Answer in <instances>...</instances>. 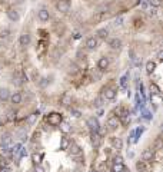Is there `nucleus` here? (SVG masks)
<instances>
[{
  "label": "nucleus",
  "instance_id": "5",
  "mask_svg": "<svg viewBox=\"0 0 163 172\" xmlns=\"http://www.w3.org/2000/svg\"><path fill=\"white\" fill-rule=\"evenodd\" d=\"M10 145H11V136L10 133H4L1 136V148L4 150H9L10 149Z\"/></svg>",
  "mask_w": 163,
  "mask_h": 172
},
{
  "label": "nucleus",
  "instance_id": "2",
  "mask_svg": "<svg viewBox=\"0 0 163 172\" xmlns=\"http://www.w3.org/2000/svg\"><path fill=\"white\" fill-rule=\"evenodd\" d=\"M56 7H57V10L62 11V13H67V11L70 10V1L69 0H59L56 3Z\"/></svg>",
  "mask_w": 163,
  "mask_h": 172
},
{
  "label": "nucleus",
  "instance_id": "36",
  "mask_svg": "<svg viewBox=\"0 0 163 172\" xmlns=\"http://www.w3.org/2000/svg\"><path fill=\"white\" fill-rule=\"evenodd\" d=\"M133 64H135L136 67H140V64H142L140 57H135V59H133Z\"/></svg>",
  "mask_w": 163,
  "mask_h": 172
},
{
  "label": "nucleus",
  "instance_id": "19",
  "mask_svg": "<svg viewBox=\"0 0 163 172\" xmlns=\"http://www.w3.org/2000/svg\"><path fill=\"white\" fill-rule=\"evenodd\" d=\"M7 17H9L11 22H17L19 19H20L17 10H14V9H9V10H7Z\"/></svg>",
  "mask_w": 163,
  "mask_h": 172
},
{
  "label": "nucleus",
  "instance_id": "32",
  "mask_svg": "<svg viewBox=\"0 0 163 172\" xmlns=\"http://www.w3.org/2000/svg\"><path fill=\"white\" fill-rule=\"evenodd\" d=\"M125 168L123 163H113V168H112V172H120Z\"/></svg>",
  "mask_w": 163,
  "mask_h": 172
},
{
  "label": "nucleus",
  "instance_id": "45",
  "mask_svg": "<svg viewBox=\"0 0 163 172\" xmlns=\"http://www.w3.org/2000/svg\"><path fill=\"white\" fill-rule=\"evenodd\" d=\"M80 36H82V34H80V33H79V32H76V33H75V36H73V37H75V39H80Z\"/></svg>",
  "mask_w": 163,
  "mask_h": 172
},
{
  "label": "nucleus",
  "instance_id": "9",
  "mask_svg": "<svg viewBox=\"0 0 163 172\" xmlns=\"http://www.w3.org/2000/svg\"><path fill=\"white\" fill-rule=\"evenodd\" d=\"M154 159V150L153 149H146L143 150V153H142V161L144 162H150Z\"/></svg>",
  "mask_w": 163,
  "mask_h": 172
},
{
  "label": "nucleus",
  "instance_id": "12",
  "mask_svg": "<svg viewBox=\"0 0 163 172\" xmlns=\"http://www.w3.org/2000/svg\"><path fill=\"white\" fill-rule=\"evenodd\" d=\"M109 57H106V56H102L100 59H99V62H98V67L100 69V70H106L109 67Z\"/></svg>",
  "mask_w": 163,
  "mask_h": 172
},
{
  "label": "nucleus",
  "instance_id": "44",
  "mask_svg": "<svg viewBox=\"0 0 163 172\" xmlns=\"http://www.w3.org/2000/svg\"><path fill=\"white\" fill-rule=\"evenodd\" d=\"M16 118V113H13V112H9V119H13Z\"/></svg>",
  "mask_w": 163,
  "mask_h": 172
},
{
  "label": "nucleus",
  "instance_id": "50",
  "mask_svg": "<svg viewBox=\"0 0 163 172\" xmlns=\"http://www.w3.org/2000/svg\"><path fill=\"white\" fill-rule=\"evenodd\" d=\"M149 13H150V14H156V9H152V10L149 11Z\"/></svg>",
  "mask_w": 163,
  "mask_h": 172
},
{
  "label": "nucleus",
  "instance_id": "22",
  "mask_svg": "<svg viewBox=\"0 0 163 172\" xmlns=\"http://www.w3.org/2000/svg\"><path fill=\"white\" fill-rule=\"evenodd\" d=\"M154 69H156V62L149 60V62L146 63V72H147L149 75H152L153 72H154Z\"/></svg>",
  "mask_w": 163,
  "mask_h": 172
},
{
  "label": "nucleus",
  "instance_id": "48",
  "mask_svg": "<svg viewBox=\"0 0 163 172\" xmlns=\"http://www.w3.org/2000/svg\"><path fill=\"white\" fill-rule=\"evenodd\" d=\"M142 7H143V9H146V7H147V1H146V0L142 3Z\"/></svg>",
  "mask_w": 163,
  "mask_h": 172
},
{
  "label": "nucleus",
  "instance_id": "15",
  "mask_svg": "<svg viewBox=\"0 0 163 172\" xmlns=\"http://www.w3.org/2000/svg\"><path fill=\"white\" fill-rule=\"evenodd\" d=\"M86 47L89 50H95L96 47H98V39L95 37V36H92V37H89L86 40Z\"/></svg>",
  "mask_w": 163,
  "mask_h": 172
},
{
  "label": "nucleus",
  "instance_id": "3",
  "mask_svg": "<svg viewBox=\"0 0 163 172\" xmlns=\"http://www.w3.org/2000/svg\"><path fill=\"white\" fill-rule=\"evenodd\" d=\"M90 140H92V145H93L95 149H99V148H100V145H102V136L99 135L98 132H92Z\"/></svg>",
  "mask_w": 163,
  "mask_h": 172
},
{
  "label": "nucleus",
  "instance_id": "7",
  "mask_svg": "<svg viewBox=\"0 0 163 172\" xmlns=\"http://www.w3.org/2000/svg\"><path fill=\"white\" fill-rule=\"evenodd\" d=\"M107 126L109 129H112V130H115V129H117L120 126V120L117 116H110L107 119Z\"/></svg>",
  "mask_w": 163,
  "mask_h": 172
},
{
  "label": "nucleus",
  "instance_id": "35",
  "mask_svg": "<svg viewBox=\"0 0 163 172\" xmlns=\"http://www.w3.org/2000/svg\"><path fill=\"white\" fill-rule=\"evenodd\" d=\"M113 162H115V163H123V158H122L120 155H116V156L113 158Z\"/></svg>",
  "mask_w": 163,
  "mask_h": 172
},
{
  "label": "nucleus",
  "instance_id": "39",
  "mask_svg": "<svg viewBox=\"0 0 163 172\" xmlns=\"http://www.w3.org/2000/svg\"><path fill=\"white\" fill-rule=\"evenodd\" d=\"M27 155V150H26V148H20V158H24Z\"/></svg>",
  "mask_w": 163,
  "mask_h": 172
},
{
  "label": "nucleus",
  "instance_id": "31",
  "mask_svg": "<svg viewBox=\"0 0 163 172\" xmlns=\"http://www.w3.org/2000/svg\"><path fill=\"white\" fill-rule=\"evenodd\" d=\"M60 129H62L65 133H69V132H70V125H69L67 122H62V123H60Z\"/></svg>",
  "mask_w": 163,
  "mask_h": 172
},
{
  "label": "nucleus",
  "instance_id": "8",
  "mask_svg": "<svg viewBox=\"0 0 163 172\" xmlns=\"http://www.w3.org/2000/svg\"><path fill=\"white\" fill-rule=\"evenodd\" d=\"M127 116H129V110H127L126 108L120 106L119 109H117V118H119V120L122 119L123 123H126V122H127Z\"/></svg>",
  "mask_w": 163,
  "mask_h": 172
},
{
  "label": "nucleus",
  "instance_id": "28",
  "mask_svg": "<svg viewBox=\"0 0 163 172\" xmlns=\"http://www.w3.org/2000/svg\"><path fill=\"white\" fill-rule=\"evenodd\" d=\"M32 159H33V163H34V165H40V162H42V155H39V153H33Z\"/></svg>",
  "mask_w": 163,
  "mask_h": 172
},
{
  "label": "nucleus",
  "instance_id": "49",
  "mask_svg": "<svg viewBox=\"0 0 163 172\" xmlns=\"http://www.w3.org/2000/svg\"><path fill=\"white\" fill-rule=\"evenodd\" d=\"M120 172H130V171H129V169H127V168L125 166V168H123V169H122V171H120Z\"/></svg>",
  "mask_w": 163,
  "mask_h": 172
},
{
  "label": "nucleus",
  "instance_id": "23",
  "mask_svg": "<svg viewBox=\"0 0 163 172\" xmlns=\"http://www.w3.org/2000/svg\"><path fill=\"white\" fill-rule=\"evenodd\" d=\"M150 92H152V95H156V96H162L160 87L156 85V83H152V85H150Z\"/></svg>",
  "mask_w": 163,
  "mask_h": 172
},
{
  "label": "nucleus",
  "instance_id": "29",
  "mask_svg": "<svg viewBox=\"0 0 163 172\" xmlns=\"http://www.w3.org/2000/svg\"><path fill=\"white\" fill-rule=\"evenodd\" d=\"M142 118L146 119V120H150L153 118L152 112H149V110H146V109H143V112H142Z\"/></svg>",
  "mask_w": 163,
  "mask_h": 172
},
{
  "label": "nucleus",
  "instance_id": "17",
  "mask_svg": "<svg viewBox=\"0 0 163 172\" xmlns=\"http://www.w3.org/2000/svg\"><path fill=\"white\" fill-rule=\"evenodd\" d=\"M10 97V92L6 87H0V102H6Z\"/></svg>",
  "mask_w": 163,
  "mask_h": 172
},
{
  "label": "nucleus",
  "instance_id": "13",
  "mask_svg": "<svg viewBox=\"0 0 163 172\" xmlns=\"http://www.w3.org/2000/svg\"><path fill=\"white\" fill-rule=\"evenodd\" d=\"M30 34L29 33H23V34H20V39H19V43H20V46H23V47H26V46H29L30 44Z\"/></svg>",
  "mask_w": 163,
  "mask_h": 172
},
{
  "label": "nucleus",
  "instance_id": "51",
  "mask_svg": "<svg viewBox=\"0 0 163 172\" xmlns=\"http://www.w3.org/2000/svg\"><path fill=\"white\" fill-rule=\"evenodd\" d=\"M0 69H1V62H0Z\"/></svg>",
  "mask_w": 163,
  "mask_h": 172
},
{
  "label": "nucleus",
  "instance_id": "42",
  "mask_svg": "<svg viewBox=\"0 0 163 172\" xmlns=\"http://www.w3.org/2000/svg\"><path fill=\"white\" fill-rule=\"evenodd\" d=\"M0 36H1V37H7V36H9V32H7V30H4V32H1Z\"/></svg>",
  "mask_w": 163,
  "mask_h": 172
},
{
  "label": "nucleus",
  "instance_id": "30",
  "mask_svg": "<svg viewBox=\"0 0 163 172\" xmlns=\"http://www.w3.org/2000/svg\"><path fill=\"white\" fill-rule=\"evenodd\" d=\"M127 79H129V73H126L125 76L120 77V86H122V87H126V86H127Z\"/></svg>",
  "mask_w": 163,
  "mask_h": 172
},
{
  "label": "nucleus",
  "instance_id": "14",
  "mask_svg": "<svg viewBox=\"0 0 163 172\" xmlns=\"http://www.w3.org/2000/svg\"><path fill=\"white\" fill-rule=\"evenodd\" d=\"M39 115H40V112L37 110V112H33V113H30L29 116H27V119H26V123L27 125H34L36 122H37V119H39Z\"/></svg>",
  "mask_w": 163,
  "mask_h": 172
},
{
  "label": "nucleus",
  "instance_id": "24",
  "mask_svg": "<svg viewBox=\"0 0 163 172\" xmlns=\"http://www.w3.org/2000/svg\"><path fill=\"white\" fill-rule=\"evenodd\" d=\"M143 130H144V128H137L136 130H133V142H137L139 140L140 135L143 133Z\"/></svg>",
  "mask_w": 163,
  "mask_h": 172
},
{
  "label": "nucleus",
  "instance_id": "11",
  "mask_svg": "<svg viewBox=\"0 0 163 172\" xmlns=\"http://www.w3.org/2000/svg\"><path fill=\"white\" fill-rule=\"evenodd\" d=\"M9 99H10V102L13 103V105H19V103H22L23 96H22V93H20V92H13Z\"/></svg>",
  "mask_w": 163,
  "mask_h": 172
},
{
  "label": "nucleus",
  "instance_id": "10",
  "mask_svg": "<svg viewBox=\"0 0 163 172\" xmlns=\"http://www.w3.org/2000/svg\"><path fill=\"white\" fill-rule=\"evenodd\" d=\"M67 149H69V152H70L72 156H80V155H82V148H80L79 145H76V143H70V146H69Z\"/></svg>",
  "mask_w": 163,
  "mask_h": 172
},
{
  "label": "nucleus",
  "instance_id": "26",
  "mask_svg": "<svg viewBox=\"0 0 163 172\" xmlns=\"http://www.w3.org/2000/svg\"><path fill=\"white\" fill-rule=\"evenodd\" d=\"M136 169H137V172H146V162L139 161L136 163Z\"/></svg>",
  "mask_w": 163,
  "mask_h": 172
},
{
  "label": "nucleus",
  "instance_id": "41",
  "mask_svg": "<svg viewBox=\"0 0 163 172\" xmlns=\"http://www.w3.org/2000/svg\"><path fill=\"white\" fill-rule=\"evenodd\" d=\"M46 85H47V79H46V77H43V79H42V82H40V86H43V87H44Z\"/></svg>",
  "mask_w": 163,
  "mask_h": 172
},
{
  "label": "nucleus",
  "instance_id": "40",
  "mask_svg": "<svg viewBox=\"0 0 163 172\" xmlns=\"http://www.w3.org/2000/svg\"><path fill=\"white\" fill-rule=\"evenodd\" d=\"M34 172H44L43 168L40 166V165H36V168H34Z\"/></svg>",
  "mask_w": 163,
  "mask_h": 172
},
{
  "label": "nucleus",
  "instance_id": "33",
  "mask_svg": "<svg viewBox=\"0 0 163 172\" xmlns=\"http://www.w3.org/2000/svg\"><path fill=\"white\" fill-rule=\"evenodd\" d=\"M149 4L153 6V7H159V6L162 4V1H160V0H149Z\"/></svg>",
  "mask_w": 163,
  "mask_h": 172
},
{
  "label": "nucleus",
  "instance_id": "25",
  "mask_svg": "<svg viewBox=\"0 0 163 172\" xmlns=\"http://www.w3.org/2000/svg\"><path fill=\"white\" fill-rule=\"evenodd\" d=\"M112 145H113V148H115V149H122L123 142H122L120 138H115V139H112Z\"/></svg>",
  "mask_w": 163,
  "mask_h": 172
},
{
  "label": "nucleus",
  "instance_id": "27",
  "mask_svg": "<svg viewBox=\"0 0 163 172\" xmlns=\"http://www.w3.org/2000/svg\"><path fill=\"white\" fill-rule=\"evenodd\" d=\"M98 36L100 37V39H106L109 36V30L107 29H99L98 30Z\"/></svg>",
  "mask_w": 163,
  "mask_h": 172
},
{
  "label": "nucleus",
  "instance_id": "21",
  "mask_svg": "<svg viewBox=\"0 0 163 172\" xmlns=\"http://www.w3.org/2000/svg\"><path fill=\"white\" fill-rule=\"evenodd\" d=\"M110 47H112V49H115V50H116V49L119 50L120 47H122V40L117 39V37L112 39V40H110Z\"/></svg>",
  "mask_w": 163,
  "mask_h": 172
},
{
  "label": "nucleus",
  "instance_id": "20",
  "mask_svg": "<svg viewBox=\"0 0 163 172\" xmlns=\"http://www.w3.org/2000/svg\"><path fill=\"white\" fill-rule=\"evenodd\" d=\"M70 143H72V142H70V139H69L67 136H63V138L60 139V149H62V150H67V148L70 146Z\"/></svg>",
  "mask_w": 163,
  "mask_h": 172
},
{
  "label": "nucleus",
  "instance_id": "6",
  "mask_svg": "<svg viewBox=\"0 0 163 172\" xmlns=\"http://www.w3.org/2000/svg\"><path fill=\"white\" fill-rule=\"evenodd\" d=\"M87 126L90 128V130H92V132H98V129L100 128L98 118L92 116V118H89V119H87Z\"/></svg>",
  "mask_w": 163,
  "mask_h": 172
},
{
  "label": "nucleus",
  "instance_id": "16",
  "mask_svg": "<svg viewBox=\"0 0 163 172\" xmlns=\"http://www.w3.org/2000/svg\"><path fill=\"white\" fill-rule=\"evenodd\" d=\"M37 17H39L40 22H47L50 19V13H49V10H46V9H42V10L37 11Z\"/></svg>",
  "mask_w": 163,
  "mask_h": 172
},
{
  "label": "nucleus",
  "instance_id": "37",
  "mask_svg": "<svg viewBox=\"0 0 163 172\" xmlns=\"http://www.w3.org/2000/svg\"><path fill=\"white\" fill-rule=\"evenodd\" d=\"M72 115L75 116V118H80V110H77V109H72Z\"/></svg>",
  "mask_w": 163,
  "mask_h": 172
},
{
  "label": "nucleus",
  "instance_id": "46",
  "mask_svg": "<svg viewBox=\"0 0 163 172\" xmlns=\"http://www.w3.org/2000/svg\"><path fill=\"white\" fill-rule=\"evenodd\" d=\"M159 148H160V139L156 140V149H159Z\"/></svg>",
  "mask_w": 163,
  "mask_h": 172
},
{
  "label": "nucleus",
  "instance_id": "38",
  "mask_svg": "<svg viewBox=\"0 0 163 172\" xmlns=\"http://www.w3.org/2000/svg\"><path fill=\"white\" fill-rule=\"evenodd\" d=\"M122 24H123V17H117L115 20V26H122Z\"/></svg>",
  "mask_w": 163,
  "mask_h": 172
},
{
  "label": "nucleus",
  "instance_id": "18",
  "mask_svg": "<svg viewBox=\"0 0 163 172\" xmlns=\"http://www.w3.org/2000/svg\"><path fill=\"white\" fill-rule=\"evenodd\" d=\"M72 96L69 95V93H63L62 95V99H60V103L63 105V106H70L72 105Z\"/></svg>",
  "mask_w": 163,
  "mask_h": 172
},
{
  "label": "nucleus",
  "instance_id": "47",
  "mask_svg": "<svg viewBox=\"0 0 163 172\" xmlns=\"http://www.w3.org/2000/svg\"><path fill=\"white\" fill-rule=\"evenodd\" d=\"M157 57H159V59H160V60H162V59H163V52H162V50H160V52H159V53H157Z\"/></svg>",
  "mask_w": 163,
  "mask_h": 172
},
{
  "label": "nucleus",
  "instance_id": "4",
  "mask_svg": "<svg viewBox=\"0 0 163 172\" xmlns=\"http://www.w3.org/2000/svg\"><path fill=\"white\" fill-rule=\"evenodd\" d=\"M116 95H117V90L115 87H106L103 90V96H105V99H107V100H113L116 97Z\"/></svg>",
  "mask_w": 163,
  "mask_h": 172
},
{
  "label": "nucleus",
  "instance_id": "34",
  "mask_svg": "<svg viewBox=\"0 0 163 172\" xmlns=\"http://www.w3.org/2000/svg\"><path fill=\"white\" fill-rule=\"evenodd\" d=\"M20 148H22V145H20V143H16L14 146H11L10 149H11V152H14V153H17V152L20 150Z\"/></svg>",
  "mask_w": 163,
  "mask_h": 172
},
{
  "label": "nucleus",
  "instance_id": "43",
  "mask_svg": "<svg viewBox=\"0 0 163 172\" xmlns=\"http://www.w3.org/2000/svg\"><path fill=\"white\" fill-rule=\"evenodd\" d=\"M102 105V99H96V103H95V106H100Z\"/></svg>",
  "mask_w": 163,
  "mask_h": 172
},
{
  "label": "nucleus",
  "instance_id": "1",
  "mask_svg": "<svg viewBox=\"0 0 163 172\" xmlns=\"http://www.w3.org/2000/svg\"><path fill=\"white\" fill-rule=\"evenodd\" d=\"M47 122H49V125H52V126H57V125H60V123L63 122V118H62L60 113L52 112V113H49V116H47Z\"/></svg>",
  "mask_w": 163,
  "mask_h": 172
}]
</instances>
